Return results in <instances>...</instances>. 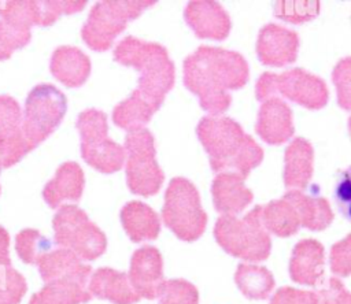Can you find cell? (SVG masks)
Masks as SVG:
<instances>
[{
	"mask_svg": "<svg viewBox=\"0 0 351 304\" xmlns=\"http://www.w3.org/2000/svg\"><path fill=\"white\" fill-rule=\"evenodd\" d=\"M248 81L245 59L233 51L199 47L184 62V84L197 96L203 110L213 116L225 112L232 101L228 90L239 89Z\"/></svg>",
	"mask_w": 351,
	"mask_h": 304,
	"instance_id": "6da1fadb",
	"label": "cell"
},
{
	"mask_svg": "<svg viewBox=\"0 0 351 304\" xmlns=\"http://www.w3.org/2000/svg\"><path fill=\"white\" fill-rule=\"evenodd\" d=\"M196 133L217 173L229 171L245 178L263 159L262 148L228 116L202 118Z\"/></svg>",
	"mask_w": 351,
	"mask_h": 304,
	"instance_id": "7a4b0ae2",
	"label": "cell"
},
{
	"mask_svg": "<svg viewBox=\"0 0 351 304\" xmlns=\"http://www.w3.org/2000/svg\"><path fill=\"white\" fill-rule=\"evenodd\" d=\"M114 59L140 73L134 92L159 108L174 84V64L166 48L128 36L115 45Z\"/></svg>",
	"mask_w": 351,
	"mask_h": 304,
	"instance_id": "3957f363",
	"label": "cell"
},
{
	"mask_svg": "<svg viewBox=\"0 0 351 304\" xmlns=\"http://www.w3.org/2000/svg\"><path fill=\"white\" fill-rule=\"evenodd\" d=\"M261 205L254 207L243 218L222 215L214 226V237L223 251L250 262L265 260L271 248L267 230L262 225Z\"/></svg>",
	"mask_w": 351,
	"mask_h": 304,
	"instance_id": "277c9868",
	"label": "cell"
},
{
	"mask_svg": "<svg viewBox=\"0 0 351 304\" xmlns=\"http://www.w3.org/2000/svg\"><path fill=\"white\" fill-rule=\"evenodd\" d=\"M154 4V0H101L92 7L81 37L93 51H107L126 25Z\"/></svg>",
	"mask_w": 351,
	"mask_h": 304,
	"instance_id": "5b68a950",
	"label": "cell"
},
{
	"mask_svg": "<svg viewBox=\"0 0 351 304\" xmlns=\"http://www.w3.org/2000/svg\"><path fill=\"white\" fill-rule=\"evenodd\" d=\"M53 242L75 253L81 260H95L107 248L106 234L74 204H63L53 219Z\"/></svg>",
	"mask_w": 351,
	"mask_h": 304,
	"instance_id": "8992f818",
	"label": "cell"
},
{
	"mask_svg": "<svg viewBox=\"0 0 351 304\" xmlns=\"http://www.w3.org/2000/svg\"><path fill=\"white\" fill-rule=\"evenodd\" d=\"M162 218L165 225L184 241H195L203 234L207 216L191 181L181 177L170 181L165 192Z\"/></svg>",
	"mask_w": 351,
	"mask_h": 304,
	"instance_id": "52a82bcc",
	"label": "cell"
},
{
	"mask_svg": "<svg viewBox=\"0 0 351 304\" xmlns=\"http://www.w3.org/2000/svg\"><path fill=\"white\" fill-rule=\"evenodd\" d=\"M81 137V156L97 171L111 174L125 163V149L108 137L107 115L97 108L84 110L75 122Z\"/></svg>",
	"mask_w": 351,
	"mask_h": 304,
	"instance_id": "ba28073f",
	"label": "cell"
},
{
	"mask_svg": "<svg viewBox=\"0 0 351 304\" xmlns=\"http://www.w3.org/2000/svg\"><path fill=\"white\" fill-rule=\"evenodd\" d=\"M276 93L310 110L322 108L328 101L325 82L302 68H292L282 74H262L255 85L256 99L265 101Z\"/></svg>",
	"mask_w": 351,
	"mask_h": 304,
	"instance_id": "9c48e42d",
	"label": "cell"
},
{
	"mask_svg": "<svg viewBox=\"0 0 351 304\" xmlns=\"http://www.w3.org/2000/svg\"><path fill=\"white\" fill-rule=\"evenodd\" d=\"M126 183L134 194L152 196L158 193L165 175L155 159L152 133L143 127L129 131L125 138Z\"/></svg>",
	"mask_w": 351,
	"mask_h": 304,
	"instance_id": "30bf717a",
	"label": "cell"
},
{
	"mask_svg": "<svg viewBox=\"0 0 351 304\" xmlns=\"http://www.w3.org/2000/svg\"><path fill=\"white\" fill-rule=\"evenodd\" d=\"M67 100L62 90L51 84H38L27 94L22 130L33 148L44 141L62 122Z\"/></svg>",
	"mask_w": 351,
	"mask_h": 304,
	"instance_id": "8fae6325",
	"label": "cell"
},
{
	"mask_svg": "<svg viewBox=\"0 0 351 304\" xmlns=\"http://www.w3.org/2000/svg\"><path fill=\"white\" fill-rule=\"evenodd\" d=\"M129 281L138 297L154 300L165 282L160 252L151 245L136 249L130 259Z\"/></svg>",
	"mask_w": 351,
	"mask_h": 304,
	"instance_id": "7c38bea8",
	"label": "cell"
},
{
	"mask_svg": "<svg viewBox=\"0 0 351 304\" xmlns=\"http://www.w3.org/2000/svg\"><path fill=\"white\" fill-rule=\"evenodd\" d=\"M299 37L293 30L276 23L265 25L258 36L256 55L263 64L285 66L293 63L298 56Z\"/></svg>",
	"mask_w": 351,
	"mask_h": 304,
	"instance_id": "4fadbf2b",
	"label": "cell"
},
{
	"mask_svg": "<svg viewBox=\"0 0 351 304\" xmlns=\"http://www.w3.org/2000/svg\"><path fill=\"white\" fill-rule=\"evenodd\" d=\"M185 22L200 38L223 40L230 30L228 12L211 0L189 1L184 11Z\"/></svg>",
	"mask_w": 351,
	"mask_h": 304,
	"instance_id": "5bb4252c",
	"label": "cell"
},
{
	"mask_svg": "<svg viewBox=\"0 0 351 304\" xmlns=\"http://www.w3.org/2000/svg\"><path fill=\"white\" fill-rule=\"evenodd\" d=\"M37 267L45 283L66 279L86 286L92 275V267L89 264H84L75 253L64 248H56L47 252L37 262Z\"/></svg>",
	"mask_w": 351,
	"mask_h": 304,
	"instance_id": "9a60e30c",
	"label": "cell"
},
{
	"mask_svg": "<svg viewBox=\"0 0 351 304\" xmlns=\"http://www.w3.org/2000/svg\"><path fill=\"white\" fill-rule=\"evenodd\" d=\"M256 133L267 144H282L293 134L292 111L280 97L265 100L256 119Z\"/></svg>",
	"mask_w": 351,
	"mask_h": 304,
	"instance_id": "2e32d148",
	"label": "cell"
},
{
	"mask_svg": "<svg viewBox=\"0 0 351 304\" xmlns=\"http://www.w3.org/2000/svg\"><path fill=\"white\" fill-rule=\"evenodd\" d=\"M324 264V246L317 240H302L292 251L289 275L298 283L317 285L322 281Z\"/></svg>",
	"mask_w": 351,
	"mask_h": 304,
	"instance_id": "e0dca14e",
	"label": "cell"
},
{
	"mask_svg": "<svg viewBox=\"0 0 351 304\" xmlns=\"http://www.w3.org/2000/svg\"><path fill=\"white\" fill-rule=\"evenodd\" d=\"M211 193L215 210L223 215H236L252 201V192L236 173H218L213 179Z\"/></svg>",
	"mask_w": 351,
	"mask_h": 304,
	"instance_id": "ac0fdd59",
	"label": "cell"
},
{
	"mask_svg": "<svg viewBox=\"0 0 351 304\" xmlns=\"http://www.w3.org/2000/svg\"><path fill=\"white\" fill-rule=\"evenodd\" d=\"M88 290L92 297L108 300L114 304H134L140 300L130 285L128 274L110 267L97 268L90 275Z\"/></svg>",
	"mask_w": 351,
	"mask_h": 304,
	"instance_id": "d6986e66",
	"label": "cell"
},
{
	"mask_svg": "<svg viewBox=\"0 0 351 304\" xmlns=\"http://www.w3.org/2000/svg\"><path fill=\"white\" fill-rule=\"evenodd\" d=\"M49 70L59 82L70 88H77L88 79L90 74V60L80 48L60 45L52 52Z\"/></svg>",
	"mask_w": 351,
	"mask_h": 304,
	"instance_id": "ffe728a7",
	"label": "cell"
},
{
	"mask_svg": "<svg viewBox=\"0 0 351 304\" xmlns=\"http://www.w3.org/2000/svg\"><path fill=\"white\" fill-rule=\"evenodd\" d=\"M85 183L84 171L75 162L62 163L53 178L43 189V197L51 208L59 207L62 201H78Z\"/></svg>",
	"mask_w": 351,
	"mask_h": 304,
	"instance_id": "44dd1931",
	"label": "cell"
},
{
	"mask_svg": "<svg viewBox=\"0 0 351 304\" xmlns=\"http://www.w3.org/2000/svg\"><path fill=\"white\" fill-rule=\"evenodd\" d=\"M314 151L311 144L302 137L293 138L285 149L284 183L291 189H304L313 175Z\"/></svg>",
	"mask_w": 351,
	"mask_h": 304,
	"instance_id": "7402d4cb",
	"label": "cell"
},
{
	"mask_svg": "<svg viewBox=\"0 0 351 304\" xmlns=\"http://www.w3.org/2000/svg\"><path fill=\"white\" fill-rule=\"evenodd\" d=\"M122 226L133 242L155 240L160 231L156 212L143 201H129L121 210Z\"/></svg>",
	"mask_w": 351,
	"mask_h": 304,
	"instance_id": "603a6c76",
	"label": "cell"
},
{
	"mask_svg": "<svg viewBox=\"0 0 351 304\" xmlns=\"http://www.w3.org/2000/svg\"><path fill=\"white\" fill-rule=\"evenodd\" d=\"M298 212L300 226L308 230H322L333 220V212L329 203L318 194H306L302 190H288L284 194Z\"/></svg>",
	"mask_w": 351,
	"mask_h": 304,
	"instance_id": "cb8c5ba5",
	"label": "cell"
},
{
	"mask_svg": "<svg viewBox=\"0 0 351 304\" xmlns=\"http://www.w3.org/2000/svg\"><path fill=\"white\" fill-rule=\"evenodd\" d=\"M92 300V294L82 283L66 279L47 282L36 292L29 304H84Z\"/></svg>",
	"mask_w": 351,
	"mask_h": 304,
	"instance_id": "d4e9b609",
	"label": "cell"
},
{
	"mask_svg": "<svg viewBox=\"0 0 351 304\" xmlns=\"http://www.w3.org/2000/svg\"><path fill=\"white\" fill-rule=\"evenodd\" d=\"M156 110V105L133 90L128 99L115 105L112 111V122L129 133L143 129Z\"/></svg>",
	"mask_w": 351,
	"mask_h": 304,
	"instance_id": "484cf974",
	"label": "cell"
},
{
	"mask_svg": "<svg viewBox=\"0 0 351 304\" xmlns=\"http://www.w3.org/2000/svg\"><path fill=\"white\" fill-rule=\"evenodd\" d=\"M261 219L263 227L278 237L292 236L300 227L296 210L284 197L280 200H273L262 207Z\"/></svg>",
	"mask_w": 351,
	"mask_h": 304,
	"instance_id": "4316f807",
	"label": "cell"
},
{
	"mask_svg": "<svg viewBox=\"0 0 351 304\" xmlns=\"http://www.w3.org/2000/svg\"><path fill=\"white\" fill-rule=\"evenodd\" d=\"M234 281L241 293L248 299H266L274 288L271 273L262 266L239 264Z\"/></svg>",
	"mask_w": 351,
	"mask_h": 304,
	"instance_id": "83f0119b",
	"label": "cell"
},
{
	"mask_svg": "<svg viewBox=\"0 0 351 304\" xmlns=\"http://www.w3.org/2000/svg\"><path fill=\"white\" fill-rule=\"evenodd\" d=\"M0 18L12 21L26 27L49 26L45 0L0 1Z\"/></svg>",
	"mask_w": 351,
	"mask_h": 304,
	"instance_id": "f1b7e54d",
	"label": "cell"
},
{
	"mask_svg": "<svg viewBox=\"0 0 351 304\" xmlns=\"http://www.w3.org/2000/svg\"><path fill=\"white\" fill-rule=\"evenodd\" d=\"M0 290L5 292L16 304L27 290L25 277L11 264L10 236L3 226H0Z\"/></svg>",
	"mask_w": 351,
	"mask_h": 304,
	"instance_id": "f546056e",
	"label": "cell"
},
{
	"mask_svg": "<svg viewBox=\"0 0 351 304\" xmlns=\"http://www.w3.org/2000/svg\"><path fill=\"white\" fill-rule=\"evenodd\" d=\"M15 249L22 262L37 264L52 249V241L36 229H23L15 237Z\"/></svg>",
	"mask_w": 351,
	"mask_h": 304,
	"instance_id": "4dcf8cb0",
	"label": "cell"
},
{
	"mask_svg": "<svg viewBox=\"0 0 351 304\" xmlns=\"http://www.w3.org/2000/svg\"><path fill=\"white\" fill-rule=\"evenodd\" d=\"M30 38V27L0 18V60L8 59L14 51L23 48Z\"/></svg>",
	"mask_w": 351,
	"mask_h": 304,
	"instance_id": "1f68e13d",
	"label": "cell"
},
{
	"mask_svg": "<svg viewBox=\"0 0 351 304\" xmlns=\"http://www.w3.org/2000/svg\"><path fill=\"white\" fill-rule=\"evenodd\" d=\"M22 119L23 112L19 103L8 94H0V140L22 134Z\"/></svg>",
	"mask_w": 351,
	"mask_h": 304,
	"instance_id": "d6a6232c",
	"label": "cell"
},
{
	"mask_svg": "<svg viewBox=\"0 0 351 304\" xmlns=\"http://www.w3.org/2000/svg\"><path fill=\"white\" fill-rule=\"evenodd\" d=\"M158 304H197L196 288L185 279L165 281L158 292Z\"/></svg>",
	"mask_w": 351,
	"mask_h": 304,
	"instance_id": "836d02e7",
	"label": "cell"
},
{
	"mask_svg": "<svg viewBox=\"0 0 351 304\" xmlns=\"http://www.w3.org/2000/svg\"><path fill=\"white\" fill-rule=\"evenodd\" d=\"M319 12V3L315 0L303 1H277L274 4V15L291 23H302L314 19Z\"/></svg>",
	"mask_w": 351,
	"mask_h": 304,
	"instance_id": "e575fe53",
	"label": "cell"
},
{
	"mask_svg": "<svg viewBox=\"0 0 351 304\" xmlns=\"http://www.w3.org/2000/svg\"><path fill=\"white\" fill-rule=\"evenodd\" d=\"M332 79L336 86L339 105L344 110H351V56L343 58L335 66Z\"/></svg>",
	"mask_w": 351,
	"mask_h": 304,
	"instance_id": "d590c367",
	"label": "cell"
},
{
	"mask_svg": "<svg viewBox=\"0 0 351 304\" xmlns=\"http://www.w3.org/2000/svg\"><path fill=\"white\" fill-rule=\"evenodd\" d=\"M333 199L339 212L351 222V166L337 174L333 188Z\"/></svg>",
	"mask_w": 351,
	"mask_h": 304,
	"instance_id": "8d00e7d4",
	"label": "cell"
},
{
	"mask_svg": "<svg viewBox=\"0 0 351 304\" xmlns=\"http://www.w3.org/2000/svg\"><path fill=\"white\" fill-rule=\"evenodd\" d=\"M329 263L333 274L339 277H347L351 274V234L330 248Z\"/></svg>",
	"mask_w": 351,
	"mask_h": 304,
	"instance_id": "74e56055",
	"label": "cell"
},
{
	"mask_svg": "<svg viewBox=\"0 0 351 304\" xmlns=\"http://www.w3.org/2000/svg\"><path fill=\"white\" fill-rule=\"evenodd\" d=\"M319 304H351V293L337 278H329L315 292Z\"/></svg>",
	"mask_w": 351,
	"mask_h": 304,
	"instance_id": "f35d334b",
	"label": "cell"
},
{
	"mask_svg": "<svg viewBox=\"0 0 351 304\" xmlns=\"http://www.w3.org/2000/svg\"><path fill=\"white\" fill-rule=\"evenodd\" d=\"M269 304H319V301L315 292L285 286L273 294Z\"/></svg>",
	"mask_w": 351,
	"mask_h": 304,
	"instance_id": "ab89813d",
	"label": "cell"
},
{
	"mask_svg": "<svg viewBox=\"0 0 351 304\" xmlns=\"http://www.w3.org/2000/svg\"><path fill=\"white\" fill-rule=\"evenodd\" d=\"M0 304H16L5 292L0 290Z\"/></svg>",
	"mask_w": 351,
	"mask_h": 304,
	"instance_id": "60d3db41",
	"label": "cell"
},
{
	"mask_svg": "<svg viewBox=\"0 0 351 304\" xmlns=\"http://www.w3.org/2000/svg\"><path fill=\"white\" fill-rule=\"evenodd\" d=\"M348 131H350V136H351V118L348 121Z\"/></svg>",
	"mask_w": 351,
	"mask_h": 304,
	"instance_id": "b9f144b4",
	"label": "cell"
},
{
	"mask_svg": "<svg viewBox=\"0 0 351 304\" xmlns=\"http://www.w3.org/2000/svg\"><path fill=\"white\" fill-rule=\"evenodd\" d=\"M0 170H1V164H0ZM0 192H1V188H0Z\"/></svg>",
	"mask_w": 351,
	"mask_h": 304,
	"instance_id": "7bdbcfd3",
	"label": "cell"
}]
</instances>
